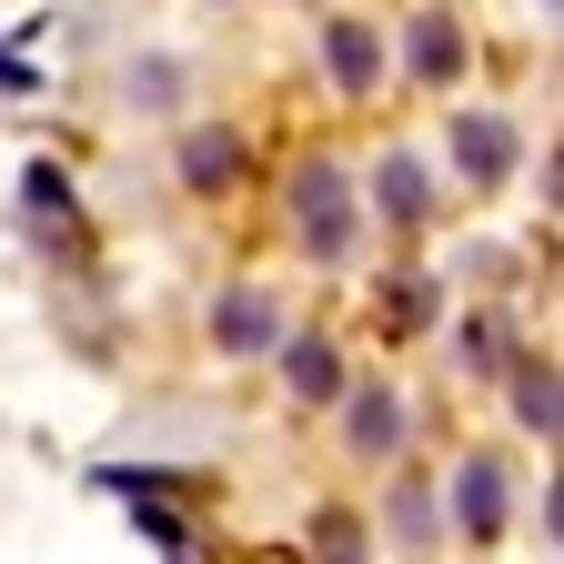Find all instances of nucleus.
<instances>
[{
    "mask_svg": "<svg viewBox=\"0 0 564 564\" xmlns=\"http://www.w3.org/2000/svg\"><path fill=\"white\" fill-rule=\"evenodd\" d=\"M293 223H303V242H313L323 262L352 252V192H343L333 162H303V172H293Z\"/></svg>",
    "mask_w": 564,
    "mask_h": 564,
    "instance_id": "obj_1",
    "label": "nucleus"
},
{
    "mask_svg": "<svg viewBox=\"0 0 564 564\" xmlns=\"http://www.w3.org/2000/svg\"><path fill=\"white\" fill-rule=\"evenodd\" d=\"M514 152H524V141H514V121H505V111H454V172H464L474 192L505 182V172H514Z\"/></svg>",
    "mask_w": 564,
    "mask_h": 564,
    "instance_id": "obj_2",
    "label": "nucleus"
},
{
    "mask_svg": "<svg viewBox=\"0 0 564 564\" xmlns=\"http://www.w3.org/2000/svg\"><path fill=\"white\" fill-rule=\"evenodd\" d=\"M505 494H514L505 464H494V454H464V464H454V524H464L474 544H484V534H505Z\"/></svg>",
    "mask_w": 564,
    "mask_h": 564,
    "instance_id": "obj_3",
    "label": "nucleus"
},
{
    "mask_svg": "<svg viewBox=\"0 0 564 564\" xmlns=\"http://www.w3.org/2000/svg\"><path fill=\"white\" fill-rule=\"evenodd\" d=\"M212 343H223V352H272V343H282V313H272V293L232 282V293L212 303Z\"/></svg>",
    "mask_w": 564,
    "mask_h": 564,
    "instance_id": "obj_4",
    "label": "nucleus"
},
{
    "mask_svg": "<svg viewBox=\"0 0 564 564\" xmlns=\"http://www.w3.org/2000/svg\"><path fill=\"white\" fill-rule=\"evenodd\" d=\"M343 444H352V454H393V444H403V403H393V383L343 393Z\"/></svg>",
    "mask_w": 564,
    "mask_h": 564,
    "instance_id": "obj_5",
    "label": "nucleus"
},
{
    "mask_svg": "<svg viewBox=\"0 0 564 564\" xmlns=\"http://www.w3.org/2000/svg\"><path fill=\"white\" fill-rule=\"evenodd\" d=\"M323 61H333L343 91H373V82H383V41H373V21H323Z\"/></svg>",
    "mask_w": 564,
    "mask_h": 564,
    "instance_id": "obj_6",
    "label": "nucleus"
},
{
    "mask_svg": "<svg viewBox=\"0 0 564 564\" xmlns=\"http://www.w3.org/2000/svg\"><path fill=\"white\" fill-rule=\"evenodd\" d=\"M282 383H293L303 403H333V393H343L333 343H323V333H282Z\"/></svg>",
    "mask_w": 564,
    "mask_h": 564,
    "instance_id": "obj_7",
    "label": "nucleus"
},
{
    "mask_svg": "<svg viewBox=\"0 0 564 564\" xmlns=\"http://www.w3.org/2000/svg\"><path fill=\"white\" fill-rule=\"evenodd\" d=\"M373 202H383V223H423V212H434V182H423L413 152H393V162L373 172Z\"/></svg>",
    "mask_w": 564,
    "mask_h": 564,
    "instance_id": "obj_8",
    "label": "nucleus"
},
{
    "mask_svg": "<svg viewBox=\"0 0 564 564\" xmlns=\"http://www.w3.org/2000/svg\"><path fill=\"white\" fill-rule=\"evenodd\" d=\"M232 172H242V141H232V131H192V141H182V182H192V192H223Z\"/></svg>",
    "mask_w": 564,
    "mask_h": 564,
    "instance_id": "obj_9",
    "label": "nucleus"
},
{
    "mask_svg": "<svg viewBox=\"0 0 564 564\" xmlns=\"http://www.w3.org/2000/svg\"><path fill=\"white\" fill-rule=\"evenodd\" d=\"M413 70H423L434 91L464 70V41H454V21H444V11H413Z\"/></svg>",
    "mask_w": 564,
    "mask_h": 564,
    "instance_id": "obj_10",
    "label": "nucleus"
},
{
    "mask_svg": "<svg viewBox=\"0 0 564 564\" xmlns=\"http://www.w3.org/2000/svg\"><path fill=\"white\" fill-rule=\"evenodd\" d=\"M514 413L534 423V434H554V413H564V393H554V364H524V373H514Z\"/></svg>",
    "mask_w": 564,
    "mask_h": 564,
    "instance_id": "obj_11",
    "label": "nucleus"
},
{
    "mask_svg": "<svg viewBox=\"0 0 564 564\" xmlns=\"http://www.w3.org/2000/svg\"><path fill=\"white\" fill-rule=\"evenodd\" d=\"M313 544H323V564H364V534H352V514H323Z\"/></svg>",
    "mask_w": 564,
    "mask_h": 564,
    "instance_id": "obj_12",
    "label": "nucleus"
},
{
    "mask_svg": "<svg viewBox=\"0 0 564 564\" xmlns=\"http://www.w3.org/2000/svg\"><path fill=\"white\" fill-rule=\"evenodd\" d=\"M383 313H393V323H423V313H434V282H423V272H403L393 293H383Z\"/></svg>",
    "mask_w": 564,
    "mask_h": 564,
    "instance_id": "obj_13",
    "label": "nucleus"
}]
</instances>
